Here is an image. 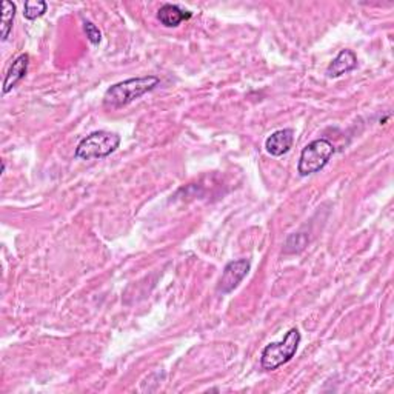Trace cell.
<instances>
[{"instance_id": "cell-10", "label": "cell", "mask_w": 394, "mask_h": 394, "mask_svg": "<svg viewBox=\"0 0 394 394\" xmlns=\"http://www.w3.org/2000/svg\"><path fill=\"white\" fill-rule=\"evenodd\" d=\"M14 17H16V5L10 0L2 3V19H0V28H2V42H6L12 31Z\"/></svg>"}, {"instance_id": "cell-2", "label": "cell", "mask_w": 394, "mask_h": 394, "mask_svg": "<svg viewBox=\"0 0 394 394\" xmlns=\"http://www.w3.org/2000/svg\"><path fill=\"white\" fill-rule=\"evenodd\" d=\"M300 339L302 337L299 329L291 328L282 341L266 345L262 351V356H260V363H262L264 370H277L279 367H282L284 363L290 362L299 348Z\"/></svg>"}, {"instance_id": "cell-1", "label": "cell", "mask_w": 394, "mask_h": 394, "mask_svg": "<svg viewBox=\"0 0 394 394\" xmlns=\"http://www.w3.org/2000/svg\"><path fill=\"white\" fill-rule=\"evenodd\" d=\"M160 83L157 76H144V77H132V79H126L123 82L114 83L105 91L103 96V105L110 110H119L123 108L136 98L142 97L144 94L150 93Z\"/></svg>"}, {"instance_id": "cell-7", "label": "cell", "mask_w": 394, "mask_h": 394, "mask_svg": "<svg viewBox=\"0 0 394 394\" xmlns=\"http://www.w3.org/2000/svg\"><path fill=\"white\" fill-rule=\"evenodd\" d=\"M357 67V55L351 49H342V51L336 55L333 62L329 63L327 68V76L336 79V77H341L343 74H347Z\"/></svg>"}, {"instance_id": "cell-8", "label": "cell", "mask_w": 394, "mask_h": 394, "mask_svg": "<svg viewBox=\"0 0 394 394\" xmlns=\"http://www.w3.org/2000/svg\"><path fill=\"white\" fill-rule=\"evenodd\" d=\"M28 65H30V55L28 54H20L19 58L12 62V65L10 67L3 80V94L10 93L12 88L17 87V83L22 80L28 73Z\"/></svg>"}, {"instance_id": "cell-3", "label": "cell", "mask_w": 394, "mask_h": 394, "mask_svg": "<svg viewBox=\"0 0 394 394\" xmlns=\"http://www.w3.org/2000/svg\"><path fill=\"white\" fill-rule=\"evenodd\" d=\"M121 145V136L110 131H94L83 137L76 148L74 156L82 160L103 159L114 153Z\"/></svg>"}, {"instance_id": "cell-13", "label": "cell", "mask_w": 394, "mask_h": 394, "mask_svg": "<svg viewBox=\"0 0 394 394\" xmlns=\"http://www.w3.org/2000/svg\"><path fill=\"white\" fill-rule=\"evenodd\" d=\"M286 241H290V242H294L293 243V246L294 248L291 250V252H298V251H300V250H304V246L307 245V236H304V234H291L290 237L286 239Z\"/></svg>"}, {"instance_id": "cell-4", "label": "cell", "mask_w": 394, "mask_h": 394, "mask_svg": "<svg viewBox=\"0 0 394 394\" xmlns=\"http://www.w3.org/2000/svg\"><path fill=\"white\" fill-rule=\"evenodd\" d=\"M334 145L327 139H318L308 144L300 153L298 173L300 175H311L320 171L334 154Z\"/></svg>"}, {"instance_id": "cell-5", "label": "cell", "mask_w": 394, "mask_h": 394, "mask_svg": "<svg viewBox=\"0 0 394 394\" xmlns=\"http://www.w3.org/2000/svg\"><path fill=\"white\" fill-rule=\"evenodd\" d=\"M250 268H251V264H250V260H246V259H237V260H233V262L227 264L219 279V284H217V291L222 294H228L233 291L234 288L245 279Z\"/></svg>"}, {"instance_id": "cell-9", "label": "cell", "mask_w": 394, "mask_h": 394, "mask_svg": "<svg viewBox=\"0 0 394 394\" xmlns=\"http://www.w3.org/2000/svg\"><path fill=\"white\" fill-rule=\"evenodd\" d=\"M193 14L189 11L182 10L180 6L178 5H171V3H165L162 5L159 11H157V19L159 22L168 26V28H174V26H179L184 20L191 19Z\"/></svg>"}, {"instance_id": "cell-6", "label": "cell", "mask_w": 394, "mask_h": 394, "mask_svg": "<svg viewBox=\"0 0 394 394\" xmlns=\"http://www.w3.org/2000/svg\"><path fill=\"white\" fill-rule=\"evenodd\" d=\"M293 142H294V131L291 128L277 130L265 140V148L271 156L280 157L291 150Z\"/></svg>"}, {"instance_id": "cell-12", "label": "cell", "mask_w": 394, "mask_h": 394, "mask_svg": "<svg viewBox=\"0 0 394 394\" xmlns=\"http://www.w3.org/2000/svg\"><path fill=\"white\" fill-rule=\"evenodd\" d=\"M83 30H85V34H87V37H88V40L91 42V44H93V45L101 44L102 33L93 22H89V20H85V22H83Z\"/></svg>"}, {"instance_id": "cell-11", "label": "cell", "mask_w": 394, "mask_h": 394, "mask_svg": "<svg viewBox=\"0 0 394 394\" xmlns=\"http://www.w3.org/2000/svg\"><path fill=\"white\" fill-rule=\"evenodd\" d=\"M48 10V3L44 0H28L24 5V16L28 20H36L42 17Z\"/></svg>"}]
</instances>
